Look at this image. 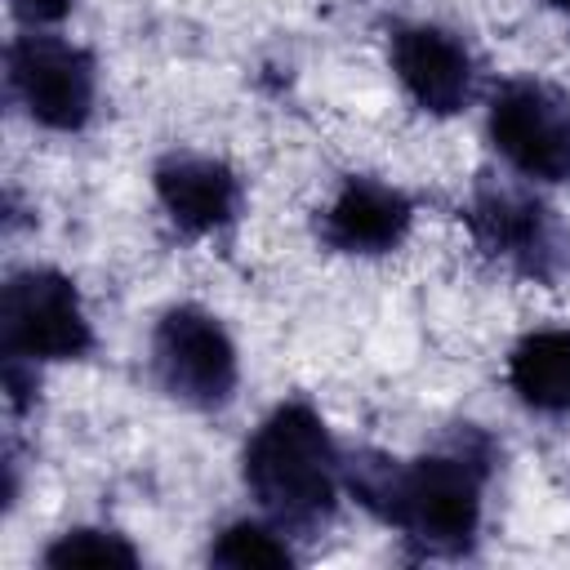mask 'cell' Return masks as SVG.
<instances>
[{"instance_id":"ba28073f","label":"cell","mask_w":570,"mask_h":570,"mask_svg":"<svg viewBox=\"0 0 570 570\" xmlns=\"http://www.w3.org/2000/svg\"><path fill=\"white\" fill-rule=\"evenodd\" d=\"M472 232L485 245V254L543 276L548 258H552V227H548V209L517 191V187H481L472 200Z\"/></svg>"},{"instance_id":"9a60e30c","label":"cell","mask_w":570,"mask_h":570,"mask_svg":"<svg viewBox=\"0 0 570 570\" xmlns=\"http://www.w3.org/2000/svg\"><path fill=\"white\" fill-rule=\"evenodd\" d=\"M552 4H557V9H566V13H570V0H552Z\"/></svg>"},{"instance_id":"5bb4252c","label":"cell","mask_w":570,"mask_h":570,"mask_svg":"<svg viewBox=\"0 0 570 570\" xmlns=\"http://www.w3.org/2000/svg\"><path fill=\"white\" fill-rule=\"evenodd\" d=\"M9 4L22 22H58L71 9V0H9Z\"/></svg>"},{"instance_id":"9c48e42d","label":"cell","mask_w":570,"mask_h":570,"mask_svg":"<svg viewBox=\"0 0 570 570\" xmlns=\"http://www.w3.org/2000/svg\"><path fill=\"white\" fill-rule=\"evenodd\" d=\"M410 200L379 178H347L325 209V240L343 254H387L410 232Z\"/></svg>"},{"instance_id":"52a82bcc","label":"cell","mask_w":570,"mask_h":570,"mask_svg":"<svg viewBox=\"0 0 570 570\" xmlns=\"http://www.w3.org/2000/svg\"><path fill=\"white\" fill-rule=\"evenodd\" d=\"M392 67L423 111L450 116L472 94V58L441 27H401L392 36Z\"/></svg>"},{"instance_id":"7c38bea8","label":"cell","mask_w":570,"mask_h":570,"mask_svg":"<svg viewBox=\"0 0 570 570\" xmlns=\"http://www.w3.org/2000/svg\"><path fill=\"white\" fill-rule=\"evenodd\" d=\"M209 561L232 566V570H281V566H289V548L272 530H263L254 521H236L218 534V543L209 548Z\"/></svg>"},{"instance_id":"8fae6325","label":"cell","mask_w":570,"mask_h":570,"mask_svg":"<svg viewBox=\"0 0 570 570\" xmlns=\"http://www.w3.org/2000/svg\"><path fill=\"white\" fill-rule=\"evenodd\" d=\"M517 396L548 414H570V330L525 334L508 361Z\"/></svg>"},{"instance_id":"30bf717a","label":"cell","mask_w":570,"mask_h":570,"mask_svg":"<svg viewBox=\"0 0 570 570\" xmlns=\"http://www.w3.org/2000/svg\"><path fill=\"white\" fill-rule=\"evenodd\" d=\"M156 196L165 214L191 236L218 232L223 223L236 218L240 205L236 174L209 156H165L156 165Z\"/></svg>"},{"instance_id":"8992f818","label":"cell","mask_w":570,"mask_h":570,"mask_svg":"<svg viewBox=\"0 0 570 570\" xmlns=\"http://www.w3.org/2000/svg\"><path fill=\"white\" fill-rule=\"evenodd\" d=\"M9 89L45 129H80L94 111V58L53 36H22L9 49Z\"/></svg>"},{"instance_id":"4fadbf2b","label":"cell","mask_w":570,"mask_h":570,"mask_svg":"<svg viewBox=\"0 0 570 570\" xmlns=\"http://www.w3.org/2000/svg\"><path fill=\"white\" fill-rule=\"evenodd\" d=\"M45 561L49 566H62V570L67 566H134L138 552L120 534H111V530H67L45 552Z\"/></svg>"},{"instance_id":"5b68a950","label":"cell","mask_w":570,"mask_h":570,"mask_svg":"<svg viewBox=\"0 0 570 570\" xmlns=\"http://www.w3.org/2000/svg\"><path fill=\"white\" fill-rule=\"evenodd\" d=\"M151 361L169 396L214 410L236 387V347L227 330L200 307H174L160 316Z\"/></svg>"},{"instance_id":"6da1fadb","label":"cell","mask_w":570,"mask_h":570,"mask_svg":"<svg viewBox=\"0 0 570 570\" xmlns=\"http://www.w3.org/2000/svg\"><path fill=\"white\" fill-rule=\"evenodd\" d=\"M485 463L468 450L428 454L414 463L361 454L347 463L352 494L396 525L423 552H463L481 521Z\"/></svg>"},{"instance_id":"277c9868","label":"cell","mask_w":570,"mask_h":570,"mask_svg":"<svg viewBox=\"0 0 570 570\" xmlns=\"http://www.w3.org/2000/svg\"><path fill=\"white\" fill-rule=\"evenodd\" d=\"M494 147L543 183L570 178V98L543 80H508L490 102Z\"/></svg>"},{"instance_id":"7a4b0ae2","label":"cell","mask_w":570,"mask_h":570,"mask_svg":"<svg viewBox=\"0 0 570 570\" xmlns=\"http://www.w3.org/2000/svg\"><path fill=\"white\" fill-rule=\"evenodd\" d=\"M338 454L316 410L281 405L245 445V485L281 525H316L334 508Z\"/></svg>"},{"instance_id":"3957f363","label":"cell","mask_w":570,"mask_h":570,"mask_svg":"<svg viewBox=\"0 0 570 570\" xmlns=\"http://www.w3.org/2000/svg\"><path fill=\"white\" fill-rule=\"evenodd\" d=\"M0 347L9 361H71L89 347V321L67 276L27 267L0 294Z\"/></svg>"}]
</instances>
